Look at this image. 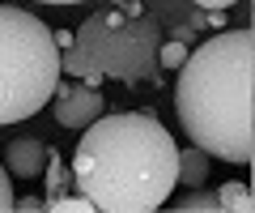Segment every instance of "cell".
Returning <instances> with one entry per match:
<instances>
[{
  "mask_svg": "<svg viewBox=\"0 0 255 213\" xmlns=\"http://www.w3.org/2000/svg\"><path fill=\"white\" fill-rule=\"evenodd\" d=\"M43 175H47V196H60L64 184L73 179V171L60 162V154H55V149H47V167H43Z\"/></svg>",
  "mask_w": 255,
  "mask_h": 213,
  "instance_id": "11",
  "label": "cell"
},
{
  "mask_svg": "<svg viewBox=\"0 0 255 213\" xmlns=\"http://www.w3.org/2000/svg\"><path fill=\"white\" fill-rule=\"evenodd\" d=\"M111 4H124V0H111Z\"/></svg>",
  "mask_w": 255,
  "mask_h": 213,
  "instance_id": "18",
  "label": "cell"
},
{
  "mask_svg": "<svg viewBox=\"0 0 255 213\" xmlns=\"http://www.w3.org/2000/svg\"><path fill=\"white\" fill-rule=\"evenodd\" d=\"M47 167V145L38 137H13L4 149V171L17 179H38Z\"/></svg>",
  "mask_w": 255,
  "mask_h": 213,
  "instance_id": "6",
  "label": "cell"
},
{
  "mask_svg": "<svg viewBox=\"0 0 255 213\" xmlns=\"http://www.w3.org/2000/svg\"><path fill=\"white\" fill-rule=\"evenodd\" d=\"M34 4H85V0H34Z\"/></svg>",
  "mask_w": 255,
  "mask_h": 213,
  "instance_id": "17",
  "label": "cell"
},
{
  "mask_svg": "<svg viewBox=\"0 0 255 213\" xmlns=\"http://www.w3.org/2000/svg\"><path fill=\"white\" fill-rule=\"evenodd\" d=\"M51 115L64 124V128H85L102 115V94L98 85H55V102H51Z\"/></svg>",
  "mask_w": 255,
  "mask_h": 213,
  "instance_id": "5",
  "label": "cell"
},
{
  "mask_svg": "<svg viewBox=\"0 0 255 213\" xmlns=\"http://www.w3.org/2000/svg\"><path fill=\"white\" fill-rule=\"evenodd\" d=\"M60 85V47L51 26L26 9L0 4V124L38 115Z\"/></svg>",
  "mask_w": 255,
  "mask_h": 213,
  "instance_id": "4",
  "label": "cell"
},
{
  "mask_svg": "<svg viewBox=\"0 0 255 213\" xmlns=\"http://www.w3.org/2000/svg\"><path fill=\"white\" fill-rule=\"evenodd\" d=\"M43 213H94V201H90V196H47V201H43Z\"/></svg>",
  "mask_w": 255,
  "mask_h": 213,
  "instance_id": "10",
  "label": "cell"
},
{
  "mask_svg": "<svg viewBox=\"0 0 255 213\" xmlns=\"http://www.w3.org/2000/svg\"><path fill=\"white\" fill-rule=\"evenodd\" d=\"M251 64L255 34L251 30H221L204 38L174 73V115L191 145L230 167H251Z\"/></svg>",
  "mask_w": 255,
  "mask_h": 213,
  "instance_id": "2",
  "label": "cell"
},
{
  "mask_svg": "<svg viewBox=\"0 0 255 213\" xmlns=\"http://www.w3.org/2000/svg\"><path fill=\"white\" fill-rule=\"evenodd\" d=\"M60 73L81 77L85 85L145 81L157 73V21L145 13H124L119 4L90 13L73 34V47L60 51Z\"/></svg>",
  "mask_w": 255,
  "mask_h": 213,
  "instance_id": "3",
  "label": "cell"
},
{
  "mask_svg": "<svg viewBox=\"0 0 255 213\" xmlns=\"http://www.w3.org/2000/svg\"><path fill=\"white\" fill-rule=\"evenodd\" d=\"M170 209L174 213H221V205H217V192H200V188H191V192L179 196Z\"/></svg>",
  "mask_w": 255,
  "mask_h": 213,
  "instance_id": "9",
  "label": "cell"
},
{
  "mask_svg": "<svg viewBox=\"0 0 255 213\" xmlns=\"http://www.w3.org/2000/svg\"><path fill=\"white\" fill-rule=\"evenodd\" d=\"M196 4L209 13V9H230V4H238V0H196Z\"/></svg>",
  "mask_w": 255,
  "mask_h": 213,
  "instance_id": "16",
  "label": "cell"
},
{
  "mask_svg": "<svg viewBox=\"0 0 255 213\" xmlns=\"http://www.w3.org/2000/svg\"><path fill=\"white\" fill-rule=\"evenodd\" d=\"M0 213H13V175L0 162Z\"/></svg>",
  "mask_w": 255,
  "mask_h": 213,
  "instance_id": "13",
  "label": "cell"
},
{
  "mask_svg": "<svg viewBox=\"0 0 255 213\" xmlns=\"http://www.w3.org/2000/svg\"><path fill=\"white\" fill-rule=\"evenodd\" d=\"M73 184L102 213H153L179 188V145L145 111H102L81 128Z\"/></svg>",
  "mask_w": 255,
  "mask_h": 213,
  "instance_id": "1",
  "label": "cell"
},
{
  "mask_svg": "<svg viewBox=\"0 0 255 213\" xmlns=\"http://www.w3.org/2000/svg\"><path fill=\"white\" fill-rule=\"evenodd\" d=\"M179 184L183 188H204V179H209V154H204L200 145H187L179 149Z\"/></svg>",
  "mask_w": 255,
  "mask_h": 213,
  "instance_id": "7",
  "label": "cell"
},
{
  "mask_svg": "<svg viewBox=\"0 0 255 213\" xmlns=\"http://www.w3.org/2000/svg\"><path fill=\"white\" fill-rule=\"evenodd\" d=\"M183 60H187V43H183V38L157 43V64H162V68H179Z\"/></svg>",
  "mask_w": 255,
  "mask_h": 213,
  "instance_id": "12",
  "label": "cell"
},
{
  "mask_svg": "<svg viewBox=\"0 0 255 213\" xmlns=\"http://www.w3.org/2000/svg\"><path fill=\"white\" fill-rule=\"evenodd\" d=\"M51 38H55V47H60V51H68V47H73V30H51Z\"/></svg>",
  "mask_w": 255,
  "mask_h": 213,
  "instance_id": "15",
  "label": "cell"
},
{
  "mask_svg": "<svg viewBox=\"0 0 255 213\" xmlns=\"http://www.w3.org/2000/svg\"><path fill=\"white\" fill-rule=\"evenodd\" d=\"M17 213H43V196H13Z\"/></svg>",
  "mask_w": 255,
  "mask_h": 213,
  "instance_id": "14",
  "label": "cell"
},
{
  "mask_svg": "<svg viewBox=\"0 0 255 213\" xmlns=\"http://www.w3.org/2000/svg\"><path fill=\"white\" fill-rule=\"evenodd\" d=\"M217 205H221V213H255V196H251V188H247L243 179L221 184L217 188Z\"/></svg>",
  "mask_w": 255,
  "mask_h": 213,
  "instance_id": "8",
  "label": "cell"
}]
</instances>
